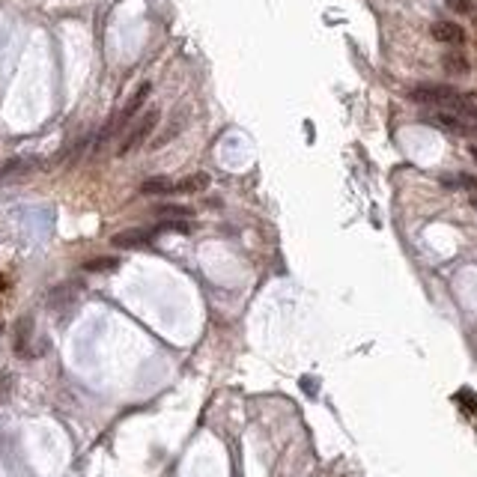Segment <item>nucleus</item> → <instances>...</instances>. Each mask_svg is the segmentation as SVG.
<instances>
[{"instance_id":"obj_9","label":"nucleus","mask_w":477,"mask_h":477,"mask_svg":"<svg viewBox=\"0 0 477 477\" xmlns=\"http://www.w3.org/2000/svg\"><path fill=\"white\" fill-rule=\"evenodd\" d=\"M173 188H176L173 179H167V176H149L146 182L141 185V191L144 194H173Z\"/></svg>"},{"instance_id":"obj_5","label":"nucleus","mask_w":477,"mask_h":477,"mask_svg":"<svg viewBox=\"0 0 477 477\" xmlns=\"http://www.w3.org/2000/svg\"><path fill=\"white\" fill-rule=\"evenodd\" d=\"M155 233L158 230H144V227H137V230H125V233H116L111 242L116 245V248H144V245H149L155 238Z\"/></svg>"},{"instance_id":"obj_18","label":"nucleus","mask_w":477,"mask_h":477,"mask_svg":"<svg viewBox=\"0 0 477 477\" xmlns=\"http://www.w3.org/2000/svg\"><path fill=\"white\" fill-rule=\"evenodd\" d=\"M471 206H474V209H477V194H474V197H471Z\"/></svg>"},{"instance_id":"obj_12","label":"nucleus","mask_w":477,"mask_h":477,"mask_svg":"<svg viewBox=\"0 0 477 477\" xmlns=\"http://www.w3.org/2000/svg\"><path fill=\"white\" fill-rule=\"evenodd\" d=\"M155 215H162L164 221H179V218H188V215H191V209H185V206H158Z\"/></svg>"},{"instance_id":"obj_16","label":"nucleus","mask_w":477,"mask_h":477,"mask_svg":"<svg viewBox=\"0 0 477 477\" xmlns=\"http://www.w3.org/2000/svg\"><path fill=\"white\" fill-rule=\"evenodd\" d=\"M9 391H12V376L3 370V373H0V400H6Z\"/></svg>"},{"instance_id":"obj_4","label":"nucleus","mask_w":477,"mask_h":477,"mask_svg":"<svg viewBox=\"0 0 477 477\" xmlns=\"http://www.w3.org/2000/svg\"><path fill=\"white\" fill-rule=\"evenodd\" d=\"M430 33H433L435 42H444V45H462L465 42V30L453 21H435L430 27Z\"/></svg>"},{"instance_id":"obj_2","label":"nucleus","mask_w":477,"mask_h":477,"mask_svg":"<svg viewBox=\"0 0 477 477\" xmlns=\"http://www.w3.org/2000/svg\"><path fill=\"white\" fill-rule=\"evenodd\" d=\"M155 125H158V111H155V107H149V111L137 116L135 123H132V128H128V132H125L123 144H119V155L135 153V149L141 146V144L146 141V137L155 132Z\"/></svg>"},{"instance_id":"obj_15","label":"nucleus","mask_w":477,"mask_h":477,"mask_svg":"<svg viewBox=\"0 0 477 477\" xmlns=\"http://www.w3.org/2000/svg\"><path fill=\"white\" fill-rule=\"evenodd\" d=\"M447 9H453V12L460 15H471L474 12V0H444Z\"/></svg>"},{"instance_id":"obj_17","label":"nucleus","mask_w":477,"mask_h":477,"mask_svg":"<svg viewBox=\"0 0 477 477\" xmlns=\"http://www.w3.org/2000/svg\"><path fill=\"white\" fill-rule=\"evenodd\" d=\"M471 158H474V162H477V146H471Z\"/></svg>"},{"instance_id":"obj_10","label":"nucleus","mask_w":477,"mask_h":477,"mask_svg":"<svg viewBox=\"0 0 477 477\" xmlns=\"http://www.w3.org/2000/svg\"><path fill=\"white\" fill-rule=\"evenodd\" d=\"M30 334H33V320H30V316H24V320L15 325V352H18V355H27V340H30Z\"/></svg>"},{"instance_id":"obj_14","label":"nucleus","mask_w":477,"mask_h":477,"mask_svg":"<svg viewBox=\"0 0 477 477\" xmlns=\"http://www.w3.org/2000/svg\"><path fill=\"white\" fill-rule=\"evenodd\" d=\"M444 185H453V188H469V191H477V179L469 173H460L456 179H444Z\"/></svg>"},{"instance_id":"obj_8","label":"nucleus","mask_w":477,"mask_h":477,"mask_svg":"<svg viewBox=\"0 0 477 477\" xmlns=\"http://www.w3.org/2000/svg\"><path fill=\"white\" fill-rule=\"evenodd\" d=\"M442 66H444V72H451V75H469L471 72L469 57H465L462 51H447L442 57Z\"/></svg>"},{"instance_id":"obj_1","label":"nucleus","mask_w":477,"mask_h":477,"mask_svg":"<svg viewBox=\"0 0 477 477\" xmlns=\"http://www.w3.org/2000/svg\"><path fill=\"white\" fill-rule=\"evenodd\" d=\"M409 98L417 105H433L435 111H453L465 96L456 93L453 87H444V84H417L409 89Z\"/></svg>"},{"instance_id":"obj_11","label":"nucleus","mask_w":477,"mask_h":477,"mask_svg":"<svg viewBox=\"0 0 477 477\" xmlns=\"http://www.w3.org/2000/svg\"><path fill=\"white\" fill-rule=\"evenodd\" d=\"M119 260L116 257H96V260H87L84 263V272L89 275H105V272H116Z\"/></svg>"},{"instance_id":"obj_6","label":"nucleus","mask_w":477,"mask_h":477,"mask_svg":"<svg viewBox=\"0 0 477 477\" xmlns=\"http://www.w3.org/2000/svg\"><path fill=\"white\" fill-rule=\"evenodd\" d=\"M78 302V286L75 284H63V286H54L51 295H48V307L51 311H66Z\"/></svg>"},{"instance_id":"obj_7","label":"nucleus","mask_w":477,"mask_h":477,"mask_svg":"<svg viewBox=\"0 0 477 477\" xmlns=\"http://www.w3.org/2000/svg\"><path fill=\"white\" fill-rule=\"evenodd\" d=\"M209 188V176L206 173H188L185 179H179L173 194H200Z\"/></svg>"},{"instance_id":"obj_3","label":"nucleus","mask_w":477,"mask_h":477,"mask_svg":"<svg viewBox=\"0 0 477 477\" xmlns=\"http://www.w3.org/2000/svg\"><path fill=\"white\" fill-rule=\"evenodd\" d=\"M424 123H430L435 128H444L451 135H462V137H474V125L469 123L465 116H460L456 111H433V114H424Z\"/></svg>"},{"instance_id":"obj_13","label":"nucleus","mask_w":477,"mask_h":477,"mask_svg":"<svg viewBox=\"0 0 477 477\" xmlns=\"http://www.w3.org/2000/svg\"><path fill=\"white\" fill-rule=\"evenodd\" d=\"M182 128H185V111H182V114H179V119H176V123H171V125H167V128H164V135H162V137H158V141H155L153 146H164L167 141H171V137H176L179 132H182Z\"/></svg>"}]
</instances>
